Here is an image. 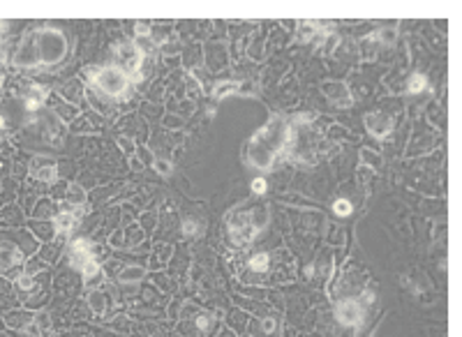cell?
I'll return each instance as SVG.
<instances>
[{
  "instance_id": "cell-16",
  "label": "cell",
  "mask_w": 462,
  "mask_h": 337,
  "mask_svg": "<svg viewBox=\"0 0 462 337\" xmlns=\"http://www.w3.org/2000/svg\"><path fill=\"white\" fill-rule=\"evenodd\" d=\"M0 127H3V118H0Z\"/></svg>"
},
{
  "instance_id": "cell-1",
  "label": "cell",
  "mask_w": 462,
  "mask_h": 337,
  "mask_svg": "<svg viewBox=\"0 0 462 337\" xmlns=\"http://www.w3.org/2000/svg\"><path fill=\"white\" fill-rule=\"evenodd\" d=\"M65 55V37L58 30H37L32 39L16 53V63L37 65V63H58Z\"/></svg>"
},
{
  "instance_id": "cell-5",
  "label": "cell",
  "mask_w": 462,
  "mask_h": 337,
  "mask_svg": "<svg viewBox=\"0 0 462 337\" xmlns=\"http://www.w3.org/2000/svg\"><path fill=\"white\" fill-rule=\"evenodd\" d=\"M21 259H23V254L18 252V249L9 247V245H3V247H0V270L14 266V263H21Z\"/></svg>"
},
{
  "instance_id": "cell-2",
  "label": "cell",
  "mask_w": 462,
  "mask_h": 337,
  "mask_svg": "<svg viewBox=\"0 0 462 337\" xmlns=\"http://www.w3.org/2000/svg\"><path fill=\"white\" fill-rule=\"evenodd\" d=\"M95 83L106 95H123L125 88H127V78L113 67H106V69H102V72H97Z\"/></svg>"
},
{
  "instance_id": "cell-6",
  "label": "cell",
  "mask_w": 462,
  "mask_h": 337,
  "mask_svg": "<svg viewBox=\"0 0 462 337\" xmlns=\"http://www.w3.org/2000/svg\"><path fill=\"white\" fill-rule=\"evenodd\" d=\"M32 173L37 175V178L40 180H53L55 178V164H32Z\"/></svg>"
},
{
  "instance_id": "cell-12",
  "label": "cell",
  "mask_w": 462,
  "mask_h": 337,
  "mask_svg": "<svg viewBox=\"0 0 462 337\" xmlns=\"http://www.w3.org/2000/svg\"><path fill=\"white\" fill-rule=\"evenodd\" d=\"M229 90H236V86H220V88H215V95L220 97V95H224V92H229Z\"/></svg>"
},
{
  "instance_id": "cell-8",
  "label": "cell",
  "mask_w": 462,
  "mask_h": 337,
  "mask_svg": "<svg viewBox=\"0 0 462 337\" xmlns=\"http://www.w3.org/2000/svg\"><path fill=\"white\" fill-rule=\"evenodd\" d=\"M266 266H268V256H266V254H259V256L252 259V268H254V270H266Z\"/></svg>"
},
{
  "instance_id": "cell-9",
  "label": "cell",
  "mask_w": 462,
  "mask_h": 337,
  "mask_svg": "<svg viewBox=\"0 0 462 337\" xmlns=\"http://www.w3.org/2000/svg\"><path fill=\"white\" fill-rule=\"evenodd\" d=\"M425 86V78L420 76V74H416V76H411V81H409V90L411 92H418L420 88Z\"/></svg>"
},
{
  "instance_id": "cell-13",
  "label": "cell",
  "mask_w": 462,
  "mask_h": 337,
  "mask_svg": "<svg viewBox=\"0 0 462 337\" xmlns=\"http://www.w3.org/2000/svg\"><path fill=\"white\" fill-rule=\"evenodd\" d=\"M199 326L206 328V326H208V316H199Z\"/></svg>"
},
{
  "instance_id": "cell-15",
  "label": "cell",
  "mask_w": 462,
  "mask_h": 337,
  "mask_svg": "<svg viewBox=\"0 0 462 337\" xmlns=\"http://www.w3.org/2000/svg\"><path fill=\"white\" fill-rule=\"evenodd\" d=\"M21 286H23V289H28V286H30V280H28V277H21Z\"/></svg>"
},
{
  "instance_id": "cell-7",
  "label": "cell",
  "mask_w": 462,
  "mask_h": 337,
  "mask_svg": "<svg viewBox=\"0 0 462 337\" xmlns=\"http://www.w3.org/2000/svg\"><path fill=\"white\" fill-rule=\"evenodd\" d=\"M55 226H58V231H69L74 226V217L69 215V212H60V215L55 217Z\"/></svg>"
},
{
  "instance_id": "cell-10",
  "label": "cell",
  "mask_w": 462,
  "mask_h": 337,
  "mask_svg": "<svg viewBox=\"0 0 462 337\" xmlns=\"http://www.w3.org/2000/svg\"><path fill=\"white\" fill-rule=\"evenodd\" d=\"M349 210H351V206L344 201V199H340V201L335 203V212H337V215H349Z\"/></svg>"
},
{
  "instance_id": "cell-3",
  "label": "cell",
  "mask_w": 462,
  "mask_h": 337,
  "mask_svg": "<svg viewBox=\"0 0 462 337\" xmlns=\"http://www.w3.org/2000/svg\"><path fill=\"white\" fill-rule=\"evenodd\" d=\"M360 307L354 303V300H346V303H342L340 307H337V319H340L342 323H346V326H358L360 323Z\"/></svg>"
},
{
  "instance_id": "cell-4",
  "label": "cell",
  "mask_w": 462,
  "mask_h": 337,
  "mask_svg": "<svg viewBox=\"0 0 462 337\" xmlns=\"http://www.w3.org/2000/svg\"><path fill=\"white\" fill-rule=\"evenodd\" d=\"M72 261L76 263L81 270H83V266H86V263L92 261L90 247L86 245V240H76V243H74V247H72Z\"/></svg>"
},
{
  "instance_id": "cell-11",
  "label": "cell",
  "mask_w": 462,
  "mask_h": 337,
  "mask_svg": "<svg viewBox=\"0 0 462 337\" xmlns=\"http://www.w3.org/2000/svg\"><path fill=\"white\" fill-rule=\"evenodd\" d=\"M252 187H254V192H257V194H263V192H266V180H261V178L254 180Z\"/></svg>"
},
{
  "instance_id": "cell-14",
  "label": "cell",
  "mask_w": 462,
  "mask_h": 337,
  "mask_svg": "<svg viewBox=\"0 0 462 337\" xmlns=\"http://www.w3.org/2000/svg\"><path fill=\"white\" fill-rule=\"evenodd\" d=\"M185 226H187V229H185V231H187V233H194V231H197V229H194V222H187V224H185Z\"/></svg>"
}]
</instances>
